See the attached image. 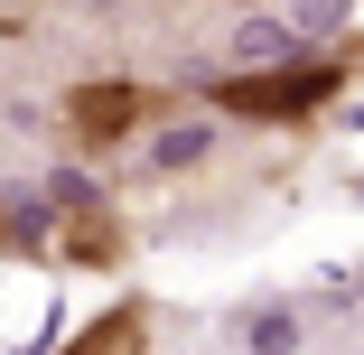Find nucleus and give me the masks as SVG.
I'll list each match as a JSON object with an SVG mask.
<instances>
[{
    "mask_svg": "<svg viewBox=\"0 0 364 355\" xmlns=\"http://www.w3.org/2000/svg\"><path fill=\"white\" fill-rule=\"evenodd\" d=\"M355 75H364V28H355L346 47H327V56H280V65H262V75H215L205 103L234 112V122H271V131H289V122L327 112Z\"/></svg>",
    "mask_w": 364,
    "mask_h": 355,
    "instance_id": "f257e3e1",
    "label": "nucleus"
},
{
    "mask_svg": "<svg viewBox=\"0 0 364 355\" xmlns=\"http://www.w3.org/2000/svg\"><path fill=\"white\" fill-rule=\"evenodd\" d=\"M178 94L168 85H140V75H75L65 85V140H75L85 159H112L131 131H150Z\"/></svg>",
    "mask_w": 364,
    "mask_h": 355,
    "instance_id": "f03ea898",
    "label": "nucleus"
},
{
    "mask_svg": "<svg viewBox=\"0 0 364 355\" xmlns=\"http://www.w3.org/2000/svg\"><path fill=\"white\" fill-rule=\"evenodd\" d=\"M47 253H56V262H75V271H122V262H131V225L112 216L103 196H65V216H56Z\"/></svg>",
    "mask_w": 364,
    "mask_h": 355,
    "instance_id": "7ed1b4c3",
    "label": "nucleus"
},
{
    "mask_svg": "<svg viewBox=\"0 0 364 355\" xmlns=\"http://www.w3.org/2000/svg\"><path fill=\"white\" fill-rule=\"evenodd\" d=\"M56 355H150V300H112V309H94Z\"/></svg>",
    "mask_w": 364,
    "mask_h": 355,
    "instance_id": "20e7f679",
    "label": "nucleus"
}]
</instances>
